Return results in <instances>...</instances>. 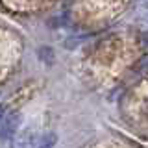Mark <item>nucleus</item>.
<instances>
[{"label": "nucleus", "instance_id": "20e7f679", "mask_svg": "<svg viewBox=\"0 0 148 148\" xmlns=\"http://www.w3.org/2000/svg\"><path fill=\"white\" fill-rule=\"evenodd\" d=\"M143 43L148 46V32H145V34H143Z\"/></svg>", "mask_w": 148, "mask_h": 148}, {"label": "nucleus", "instance_id": "f257e3e1", "mask_svg": "<svg viewBox=\"0 0 148 148\" xmlns=\"http://www.w3.org/2000/svg\"><path fill=\"white\" fill-rule=\"evenodd\" d=\"M21 122H22V117L18 111H13V113H9L2 119V122H0V143L2 145L9 143L17 135V130L21 126Z\"/></svg>", "mask_w": 148, "mask_h": 148}, {"label": "nucleus", "instance_id": "423d86ee", "mask_svg": "<svg viewBox=\"0 0 148 148\" xmlns=\"http://www.w3.org/2000/svg\"><path fill=\"white\" fill-rule=\"evenodd\" d=\"M141 21H143V22H145V24H148V13H146V15H145V17H143V18H141Z\"/></svg>", "mask_w": 148, "mask_h": 148}, {"label": "nucleus", "instance_id": "39448f33", "mask_svg": "<svg viewBox=\"0 0 148 148\" xmlns=\"http://www.w3.org/2000/svg\"><path fill=\"white\" fill-rule=\"evenodd\" d=\"M2 119H4V106H0V122H2Z\"/></svg>", "mask_w": 148, "mask_h": 148}, {"label": "nucleus", "instance_id": "f03ea898", "mask_svg": "<svg viewBox=\"0 0 148 148\" xmlns=\"http://www.w3.org/2000/svg\"><path fill=\"white\" fill-rule=\"evenodd\" d=\"M56 143H58V135L52 133V132H48V133H45V135L41 137L39 146H37V148H54Z\"/></svg>", "mask_w": 148, "mask_h": 148}, {"label": "nucleus", "instance_id": "7ed1b4c3", "mask_svg": "<svg viewBox=\"0 0 148 148\" xmlns=\"http://www.w3.org/2000/svg\"><path fill=\"white\" fill-rule=\"evenodd\" d=\"M32 143H34V133H32V132H24L21 137H17L15 148H30Z\"/></svg>", "mask_w": 148, "mask_h": 148}, {"label": "nucleus", "instance_id": "0eeeda50", "mask_svg": "<svg viewBox=\"0 0 148 148\" xmlns=\"http://www.w3.org/2000/svg\"><path fill=\"white\" fill-rule=\"evenodd\" d=\"M146 69H148V63H145V65H143V67H141V71H146Z\"/></svg>", "mask_w": 148, "mask_h": 148}]
</instances>
